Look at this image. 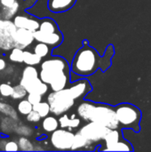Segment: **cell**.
Masks as SVG:
<instances>
[{
    "mask_svg": "<svg viewBox=\"0 0 151 152\" xmlns=\"http://www.w3.org/2000/svg\"><path fill=\"white\" fill-rule=\"evenodd\" d=\"M27 120L28 122H32V123H37L40 121V119L42 118L41 116L38 114V112H36V110H32L31 112H29L27 116Z\"/></svg>",
    "mask_w": 151,
    "mask_h": 152,
    "instance_id": "obj_37",
    "label": "cell"
},
{
    "mask_svg": "<svg viewBox=\"0 0 151 152\" xmlns=\"http://www.w3.org/2000/svg\"><path fill=\"white\" fill-rule=\"evenodd\" d=\"M38 29L40 31L45 32V33H54V32L60 31L56 22L54 20H51V19L43 20L42 22L40 23V27H39Z\"/></svg>",
    "mask_w": 151,
    "mask_h": 152,
    "instance_id": "obj_22",
    "label": "cell"
},
{
    "mask_svg": "<svg viewBox=\"0 0 151 152\" xmlns=\"http://www.w3.org/2000/svg\"><path fill=\"white\" fill-rule=\"evenodd\" d=\"M60 126L59 119H57L53 116H47L44 118V120L42 122V127L44 131L46 133H53L55 130H57Z\"/></svg>",
    "mask_w": 151,
    "mask_h": 152,
    "instance_id": "obj_19",
    "label": "cell"
},
{
    "mask_svg": "<svg viewBox=\"0 0 151 152\" xmlns=\"http://www.w3.org/2000/svg\"><path fill=\"white\" fill-rule=\"evenodd\" d=\"M91 121L101 124L110 129H118L119 123L115 107L104 103H96L91 116Z\"/></svg>",
    "mask_w": 151,
    "mask_h": 152,
    "instance_id": "obj_5",
    "label": "cell"
},
{
    "mask_svg": "<svg viewBox=\"0 0 151 152\" xmlns=\"http://www.w3.org/2000/svg\"><path fill=\"white\" fill-rule=\"evenodd\" d=\"M37 77H39V73H38L37 69L34 66L28 65L27 67H25V69L22 71V77L20 79V84L29 82Z\"/></svg>",
    "mask_w": 151,
    "mask_h": 152,
    "instance_id": "obj_20",
    "label": "cell"
},
{
    "mask_svg": "<svg viewBox=\"0 0 151 152\" xmlns=\"http://www.w3.org/2000/svg\"><path fill=\"white\" fill-rule=\"evenodd\" d=\"M69 69V64L67 61L61 57H54L48 59L42 62L41 71L39 73V77L41 80L48 85H50L53 80H55L59 76Z\"/></svg>",
    "mask_w": 151,
    "mask_h": 152,
    "instance_id": "obj_4",
    "label": "cell"
},
{
    "mask_svg": "<svg viewBox=\"0 0 151 152\" xmlns=\"http://www.w3.org/2000/svg\"><path fill=\"white\" fill-rule=\"evenodd\" d=\"M33 110L38 112L42 118L49 116V113L51 112V107L48 102H40L39 103L33 105Z\"/></svg>",
    "mask_w": 151,
    "mask_h": 152,
    "instance_id": "obj_27",
    "label": "cell"
},
{
    "mask_svg": "<svg viewBox=\"0 0 151 152\" xmlns=\"http://www.w3.org/2000/svg\"><path fill=\"white\" fill-rule=\"evenodd\" d=\"M75 134L65 128L57 129L52 133L50 142L52 146L58 151H71Z\"/></svg>",
    "mask_w": 151,
    "mask_h": 152,
    "instance_id": "obj_7",
    "label": "cell"
},
{
    "mask_svg": "<svg viewBox=\"0 0 151 152\" xmlns=\"http://www.w3.org/2000/svg\"><path fill=\"white\" fill-rule=\"evenodd\" d=\"M16 121L15 119H13L12 118H10V117H7V118H3L2 122H1V130L4 132V133H6V134H9L11 132H13L16 130L17 128V124H16Z\"/></svg>",
    "mask_w": 151,
    "mask_h": 152,
    "instance_id": "obj_24",
    "label": "cell"
},
{
    "mask_svg": "<svg viewBox=\"0 0 151 152\" xmlns=\"http://www.w3.org/2000/svg\"><path fill=\"white\" fill-rule=\"evenodd\" d=\"M49 52H50L49 45L44 44V43L38 42V44L34 47V53H36L38 56H40L41 58H44V57L47 56Z\"/></svg>",
    "mask_w": 151,
    "mask_h": 152,
    "instance_id": "obj_32",
    "label": "cell"
},
{
    "mask_svg": "<svg viewBox=\"0 0 151 152\" xmlns=\"http://www.w3.org/2000/svg\"><path fill=\"white\" fill-rule=\"evenodd\" d=\"M18 144H19L20 151H32L35 150L33 147V144L27 138V136H21L20 138H19Z\"/></svg>",
    "mask_w": 151,
    "mask_h": 152,
    "instance_id": "obj_31",
    "label": "cell"
},
{
    "mask_svg": "<svg viewBox=\"0 0 151 152\" xmlns=\"http://www.w3.org/2000/svg\"><path fill=\"white\" fill-rule=\"evenodd\" d=\"M16 2V0H0V4L2 6H11Z\"/></svg>",
    "mask_w": 151,
    "mask_h": 152,
    "instance_id": "obj_39",
    "label": "cell"
},
{
    "mask_svg": "<svg viewBox=\"0 0 151 152\" xmlns=\"http://www.w3.org/2000/svg\"><path fill=\"white\" fill-rule=\"evenodd\" d=\"M75 99L69 88L60 91H53L47 96V102L51 107V112L55 116H61L68 112L75 104Z\"/></svg>",
    "mask_w": 151,
    "mask_h": 152,
    "instance_id": "obj_3",
    "label": "cell"
},
{
    "mask_svg": "<svg viewBox=\"0 0 151 152\" xmlns=\"http://www.w3.org/2000/svg\"><path fill=\"white\" fill-rule=\"evenodd\" d=\"M0 87H1V84H0Z\"/></svg>",
    "mask_w": 151,
    "mask_h": 152,
    "instance_id": "obj_43",
    "label": "cell"
},
{
    "mask_svg": "<svg viewBox=\"0 0 151 152\" xmlns=\"http://www.w3.org/2000/svg\"><path fill=\"white\" fill-rule=\"evenodd\" d=\"M59 123L61 128L74 129V128H77L80 126L81 120L76 118L75 116H73V118H69V116H68L67 114H63L59 118Z\"/></svg>",
    "mask_w": 151,
    "mask_h": 152,
    "instance_id": "obj_17",
    "label": "cell"
},
{
    "mask_svg": "<svg viewBox=\"0 0 151 152\" xmlns=\"http://www.w3.org/2000/svg\"><path fill=\"white\" fill-rule=\"evenodd\" d=\"M69 81V72H65L58 77L55 80H53L49 86L53 91H60L66 88L68 83Z\"/></svg>",
    "mask_w": 151,
    "mask_h": 152,
    "instance_id": "obj_18",
    "label": "cell"
},
{
    "mask_svg": "<svg viewBox=\"0 0 151 152\" xmlns=\"http://www.w3.org/2000/svg\"><path fill=\"white\" fill-rule=\"evenodd\" d=\"M13 23L17 28H27L33 32L36 31L40 27V22L33 18H28L23 15H17L13 19Z\"/></svg>",
    "mask_w": 151,
    "mask_h": 152,
    "instance_id": "obj_12",
    "label": "cell"
},
{
    "mask_svg": "<svg viewBox=\"0 0 151 152\" xmlns=\"http://www.w3.org/2000/svg\"><path fill=\"white\" fill-rule=\"evenodd\" d=\"M119 126L122 129H131L135 133L141 131L142 111L131 103H121L115 107Z\"/></svg>",
    "mask_w": 151,
    "mask_h": 152,
    "instance_id": "obj_2",
    "label": "cell"
},
{
    "mask_svg": "<svg viewBox=\"0 0 151 152\" xmlns=\"http://www.w3.org/2000/svg\"><path fill=\"white\" fill-rule=\"evenodd\" d=\"M92 142L88 141L84 135H82L79 132L75 134V138L73 142V145L71 147V151H79L90 146Z\"/></svg>",
    "mask_w": 151,
    "mask_h": 152,
    "instance_id": "obj_21",
    "label": "cell"
},
{
    "mask_svg": "<svg viewBox=\"0 0 151 152\" xmlns=\"http://www.w3.org/2000/svg\"><path fill=\"white\" fill-rule=\"evenodd\" d=\"M17 110L20 114L27 116L29 112L33 110V104L27 99V100H21L17 106Z\"/></svg>",
    "mask_w": 151,
    "mask_h": 152,
    "instance_id": "obj_29",
    "label": "cell"
},
{
    "mask_svg": "<svg viewBox=\"0 0 151 152\" xmlns=\"http://www.w3.org/2000/svg\"><path fill=\"white\" fill-rule=\"evenodd\" d=\"M69 89L74 99L77 100V99H82L86 94H88L92 91L93 87L90 82L86 78H81L73 82L71 86L69 87Z\"/></svg>",
    "mask_w": 151,
    "mask_h": 152,
    "instance_id": "obj_10",
    "label": "cell"
},
{
    "mask_svg": "<svg viewBox=\"0 0 151 152\" xmlns=\"http://www.w3.org/2000/svg\"><path fill=\"white\" fill-rule=\"evenodd\" d=\"M4 151H20L18 142H16L15 141H9V142H7L6 145H5Z\"/></svg>",
    "mask_w": 151,
    "mask_h": 152,
    "instance_id": "obj_38",
    "label": "cell"
},
{
    "mask_svg": "<svg viewBox=\"0 0 151 152\" xmlns=\"http://www.w3.org/2000/svg\"><path fill=\"white\" fill-rule=\"evenodd\" d=\"M15 132L20 134V135H22V136H29L32 134V129L27 126H17Z\"/></svg>",
    "mask_w": 151,
    "mask_h": 152,
    "instance_id": "obj_35",
    "label": "cell"
},
{
    "mask_svg": "<svg viewBox=\"0 0 151 152\" xmlns=\"http://www.w3.org/2000/svg\"><path fill=\"white\" fill-rule=\"evenodd\" d=\"M0 49H2V47H1V44H0Z\"/></svg>",
    "mask_w": 151,
    "mask_h": 152,
    "instance_id": "obj_42",
    "label": "cell"
},
{
    "mask_svg": "<svg viewBox=\"0 0 151 152\" xmlns=\"http://www.w3.org/2000/svg\"><path fill=\"white\" fill-rule=\"evenodd\" d=\"M34 40L35 37L33 31L27 28H17L14 36V47L25 49L26 47L29 46Z\"/></svg>",
    "mask_w": 151,
    "mask_h": 152,
    "instance_id": "obj_11",
    "label": "cell"
},
{
    "mask_svg": "<svg viewBox=\"0 0 151 152\" xmlns=\"http://www.w3.org/2000/svg\"><path fill=\"white\" fill-rule=\"evenodd\" d=\"M42 58L38 56L35 53H31L29 51H24V58H23V62L27 65L30 66H36L38 65L41 62Z\"/></svg>",
    "mask_w": 151,
    "mask_h": 152,
    "instance_id": "obj_26",
    "label": "cell"
},
{
    "mask_svg": "<svg viewBox=\"0 0 151 152\" xmlns=\"http://www.w3.org/2000/svg\"><path fill=\"white\" fill-rule=\"evenodd\" d=\"M19 7H20V4L18 2H15L11 6H3L1 12H0V16L4 20H10L12 17H14V15L19 10Z\"/></svg>",
    "mask_w": 151,
    "mask_h": 152,
    "instance_id": "obj_23",
    "label": "cell"
},
{
    "mask_svg": "<svg viewBox=\"0 0 151 152\" xmlns=\"http://www.w3.org/2000/svg\"><path fill=\"white\" fill-rule=\"evenodd\" d=\"M23 58H24L23 49H20L18 47H13L12 49V52L9 55V60L11 61L20 63V62H23Z\"/></svg>",
    "mask_w": 151,
    "mask_h": 152,
    "instance_id": "obj_30",
    "label": "cell"
},
{
    "mask_svg": "<svg viewBox=\"0 0 151 152\" xmlns=\"http://www.w3.org/2000/svg\"><path fill=\"white\" fill-rule=\"evenodd\" d=\"M17 27L10 20L0 19V44L4 51L12 50L14 47V36Z\"/></svg>",
    "mask_w": 151,
    "mask_h": 152,
    "instance_id": "obj_8",
    "label": "cell"
},
{
    "mask_svg": "<svg viewBox=\"0 0 151 152\" xmlns=\"http://www.w3.org/2000/svg\"><path fill=\"white\" fill-rule=\"evenodd\" d=\"M6 140H4V139H3V140H1L0 141V151H4V149H5V145H6Z\"/></svg>",
    "mask_w": 151,
    "mask_h": 152,
    "instance_id": "obj_41",
    "label": "cell"
},
{
    "mask_svg": "<svg viewBox=\"0 0 151 152\" xmlns=\"http://www.w3.org/2000/svg\"><path fill=\"white\" fill-rule=\"evenodd\" d=\"M0 112L7 117L12 118L15 120H18V114L14 108L5 102H0Z\"/></svg>",
    "mask_w": 151,
    "mask_h": 152,
    "instance_id": "obj_28",
    "label": "cell"
},
{
    "mask_svg": "<svg viewBox=\"0 0 151 152\" xmlns=\"http://www.w3.org/2000/svg\"><path fill=\"white\" fill-rule=\"evenodd\" d=\"M6 68V62L4 59L0 58V71L2 70H4Z\"/></svg>",
    "mask_w": 151,
    "mask_h": 152,
    "instance_id": "obj_40",
    "label": "cell"
},
{
    "mask_svg": "<svg viewBox=\"0 0 151 152\" xmlns=\"http://www.w3.org/2000/svg\"><path fill=\"white\" fill-rule=\"evenodd\" d=\"M123 139V134L122 133L117 130V129H111L109 134L106 135V137L104 138V142H105V148L104 149H101V151H108V150L112 147L113 145H115L117 142H118L120 140Z\"/></svg>",
    "mask_w": 151,
    "mask_h": 152,
    "instance_id": "obj_16",
    "label": "cell"
},
{
    "mask_svg": "<svg viewBox=\"0 0 151 152\" xmlns=\"http://www.w3.org/2000/svg\"><path fill=\"white\" fill-rule=\"evenodd\" d=\"M42 97L43 95L39 94H36V93H28V97L27 99L33 104H37L39 103L40 102H42Z\"/></svg>",
    "mask_w": 151,
    "mask_h": 152,
    "instance_id": "obj_36",
    "label": "cell"
},
{
    "mask_svg": "<svg viewBox=\"0 0 151 152\" xmlns=\"http://www.w3.org/2000/svg\"><path fill=\"white\" fill-rule=\"evenodd\" d=\"M28 91L20 84L13 87V93L11 97L14 100H20V99L26 97V95H28Z\"/></svg>",
    "mask_w": 151,
    "mask_h": 152,
    "instance_id": "obj_33",
    "label": "cell"
},
{
    "mask_svg": "<svg viewBox=\"0 0 151 152\" xmlns=\"http://www.w3.org/2000/svg\"><path fill=\"white\" fill-rule=\"evenodd\" d=\"M95 104H96L95 102H91V101H85V102H81L77 109V115L85 121L90 122L91 116H92V113L95 107Z\"/></svg>",
    "mask_w": 151,
    "mask_h": 152,
    "instance_id": "obj_15",
    "label": "cell"
},
{
    "mask_svg": "<svg viewBox=\"0 0 151 152\" xmlns=\"http://www.w3.org/2000/svg\"><path fill=\"white\" fill-rule=\"evenodd\" d=\"M115 54V49L112 45H108L102 56L99 54L96 49L90 46L85 40L83 46L76 53L70 64V71L79 77H89L94 74L98 69L105 72L111 66V60Z\"/></svg>",
    "mask_w": 151,
    "mask_h": 152,
    "instance_id": "obj_1",
    "label": "cell"
},
{
    "mask_svg": "<svg viewBox=\"0 0 151 152\" xmlns=\"http://www.w3.org/2000/svg\"><path fill=\"white\" fill-rule=\"evenodd\" d=\"M34 37L35 40H36L37 42L44 43L53 47L59 46L63 41V36L61 31L54 33H45L37 29L34 32Z\"/></svg>",
    "mask_w": 151,
    "mask_h": 152,
    "instance_id": "obj_9",
    "label": "cell"
},
{
    "mask_svg": "<svg viewBox=\"0 0 151 152\" xmlns=\"http://www.w3.org/2000/svg\"><path fill=\"white\" fill-rule=\"evenodd\" d=\"M110 130V128L101 124L90 121L86 125L82 126L78 132L93 143L98 142L100 141H104V138Z\"/></svg>",
    "mask_w": 151,
    "mask_h": 152,
    "instance_id": "obj_6",
    "label": "cell"
},
{
    "mask_svg": "<svg viewBox=\"0 0 151 152\" xmlns=\"http://www.w3.org/2000/svg\"><path fill=\"white\" fill-rule=\"evenodd\" d=\"M20 85L28 91V93H36L41 95H44L49 89L48 84L43 82L40 77H37L29 82L22 83Z\"/></svg>",
    "mask_w": 151,
    "mask_h": 152,
    "instance_id": "obj_13",
    "label": "cell"
},
{
    "mask_svg": "<svg viewBox=\"0 0 151 152\" xmlns=\"http://www.w3.org/2000/svg\"><path fill=\"white\" fill-rule=\"evenodd\" d=\"M77 0H48V8L53 12H63L69 10Z\"/></svg>",
    "mask_w": 151,
    "mask_h": 152,
    "instance_id": "obj_14",
    "label": "cell"
},
{
    "mask_svg": "<svg viewBox=\"0 0 151 152\" xmlns=\"http://www.w3.org/2000/svg\"><path fill=\"white\" fill-rule=\"evenodd\" d=\"M108 151H133V148L131 142L125 139H122L115 145L110 147Z\"/></svg>",
    "mask_w": 151,
    "mask_h": 152,
    "instance_id": "obj_25",
    "label": "cell"
},
{
    "mask_svg": "<svg viewBox=\"0 0 151 152\" xmlns=\"http://www.w3.org/2000/svg\"><path fill=\"white\" fill-rule=\"evenodd\" d=\"M13 93V87L9 85V84H1V87H0V94L3 97H9L12 96Z\"/></svg>",
    "mask_w": 151,
    "mask_h": 152,
    "instance_id": "obj_34",
    "label": "cell"
}]
</instances>
